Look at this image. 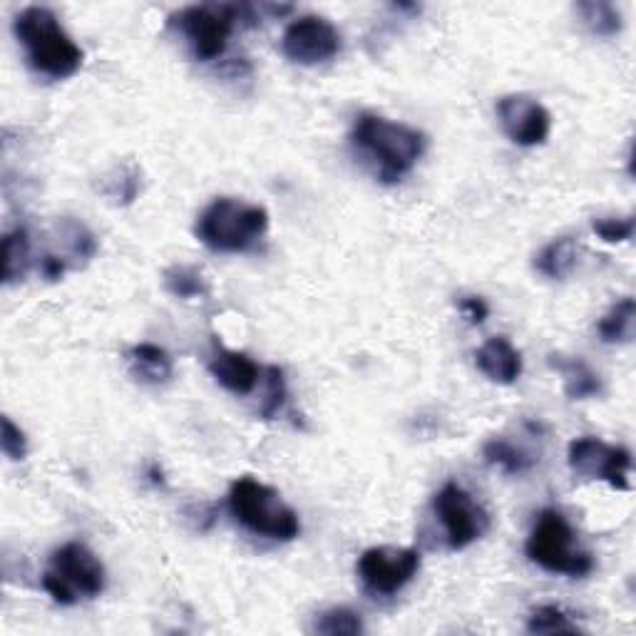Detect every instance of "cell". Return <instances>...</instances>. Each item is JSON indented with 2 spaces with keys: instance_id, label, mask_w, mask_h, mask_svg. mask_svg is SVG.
I'll use <instances>...</instances> for the list:
<instances>
[{
  "instance_id": "obj_29",
  "label": "cell",
  "mask_w": 636,
  "mask_h": 636,
  "mask_svg": "<svg viewBox=\"0 0 636 636\" xmlns=\"http://www.w3.org/2000/svg\"><path fill=\"white\" fill-rule=\"evenodd\" d=\"M458 308H460V314L468 318V324H472V326L485 324V318L490 316V308L485 304V298H480V296H462L458 301Z\"/></svg>"
},
{
  "instance_id": "obj_24",
  "label": "cell",
  "mask_w": 636,
  "mask_h": 636,
  "mask_svg": "<svg viewBox=\"0 0 636 636\" xmlns=\"http://www.w3.org/2000/svg\"><path fill=\"white\" fill-rule=\"evenodd\" d=\"M314 629L329 636H355L363 632V619L349 606H333V610L318 614Z\"/></svg>"
},
{
  "instance_id": "obj_11",
  "label": "cell",
  "mask_w": 636,
  "mask_h": 636,
  "mask_svg": "<svg viewBox=\"0 0 636 636\" xmlns=\"http://www.w3.org/2000/svg\"><path fill=\"white\" fill-rule=\"evenodd\" d=\"M567 462L584 478H600L612 490L626 493L629 490V472H632V452L622 446H610L600 438L584 436L572 440Z\"/></svg>"
},
{
  "instance_id": "obj_18",
  "label": "cell",
  "mask_w": 636,
  "mask_h": 636,
  "mask_svg": "<svg viewBox=\"0 0 636 636\" xmlns=\"http://www.w3.org/2000/svg\"><path fill=\"white\" fill-rule=\"evenodd\" d=\"M483 458L490 465H497L507 475H525L535 468V456L525 448L515 446L513 440L505 438H490L483 446Z\"/></svg>"
},
{
  "instance_id": "obj_30",
  "label": "cell",
  "mask_w": 636,
  "mask_h": 636,
  "mask_svg": "<svg viewBox=\"0 0 636 636\" xmlns=\"http://www.w3.org/2000/svg\"><path fill=\"white\" fill-rule=\"evenodd\" d=\"M41 272L45 278H51V282H57V278H63V274L67 272V259H63L61 254H45L41 262Z\"/></svg>"
},
{
  "instance_id": "obj_12",
  "label": "cell",
  "mask_w": 636,
  "mask_h": 636,
  "mask_svg": "<svg viewBox=\"0 0 636 636\" xmlns=\"http://www.w3.org/2000/svg\"><path fill=\"white\" fill-rule=\"evenodd\" d=\"M497 118L503 132L519 147L545 144L552 130V114L529 95H505L497 100Z\"/></svg>"
},
{
  "instance_id": "obj_3",
  "label": "cell",
  "mask_w": 636,
  "mask_h": 636,
  "mask_svg": "<svg viewBox=\"0 0 636 636\" xmlns=\"http://www.w3.org/2000/svg\"><path fill=\"white\" fill-rule=\"evenodd\" d=\"M195 231L211 252L242 254L262 242L268 231V211L242 199L219 197L201 211Z\"/></svg>"
},
{
  "instance_id": "obj_15",
  "label": "cell",
  "mask_w": 636,
  "mask_h": 636,
  "mask_svg": "<svg viewBox=\"0 0 636 636\" xmlns=\"http://www.w3.org/2000/svg\"><path fill=\"white\" fill-rule=\"evenodd\" d=\"M128 363L134 379L147 385H165L175 375L169 353L162 346L138 343L128 351Z\"/></svg>"
},
{
  "instance_id": "obj_17",
  "label": "cell",
  "mask_w": 636,
  "mask_h": 636,
  "mask_svg": "<svg viewBox=\"0 0 636 636\" xmlns=\"http://www.w3.org/2000/svg\"><path fill=\"white\" fill-rule=\"evenodd\" d=\"M577 259H580V246H577L572 237H562L549 242L542 252L535 256V268L547 278L562 282V278L574 272Z\"/></svg>"
},
{
  "instance_id": "obj_20",
  "label": "cell",
  "mask_w": 636,
  "mask_h": 636,
  "mask_svg": "<svg viewBox=\"0 0 636 636\" xmlns=\"http://www.w3.org/2000/svg\"><path fill=\"white\" fill-rule=\"evenodd\" d=\"M28 266H31V237L23 227H18L3 237V282H23Z\"/></svg>"
},
{
  "instance_id": "obj_25",
  "label": "cell",
  "mask_w": 636,
  "mask_h": 636,
  "mask_svg": "<svg viewBox=\"0 0 636 636\" xmlns=\"http://www.w3.org/2000/svg\"><path fill=\"white\" fill-rule=\"evenodd\" d=\"M61 237L65 239L67 249L75 259H92L98 252V242H95L92 231L83 224V221L65 219L61 224Z\"/></svg>"
},
{
  "instance_id": "obj_4",
  "label": "cell",
  "mask_w": 636,
  "mask_h": 636,
  "mask_svg": "<svg viewBox=\"0 0 636 636\" xmlns=\"http://www.w3.org/2000/svg\"><path fill=\"white\" fill-rule=\"evenodd\" d=\"M229 509L237 523L256 537L274 542H292L301 533V523L292 505L274 487L264 485L256 478H239L229 487Z\"/></svg>"
},
{
  "instance_id": "obj_9",
  "label": "cell",
  "mask_w": 636,
  "mask_h": 636,
  "mask_svg": "<svg viewBox=\"0 0 636 636\" xmlns=\"http://www.w3.org/2000/svg\"><path fill=\"white\" fill-rule=\"evenodd\" d=\"M361 582L373 594H398L420 570V555L410 547H371L359 557Z\"/></svg>"
},
{
  "instance_id": "obj_1",
  "label": "cell",
  "mask_w": 636,
  "mask_h": 636,
  "mask_svg": "<svg viewBox=\"0 0 636 636\" xmlns=\"http://www.w3.org/2000/svg\"><path fill=\"white\" fill-rule=\"evenodd\" d=\"M351 142L375 167L383 185L401 182L426 152V134L420 130L375 112H363L355 118Z\"/></svg>"
},
{
  "instance_id": "obj_10",
  "label": "cell",
  "mask_w": 636,
  "mask_h": 636,
  "mask_svg": "<svg viewBox=\"0 0 636 636\" xmlns=\"http://www.w3.org/2000/svg\"><path fill=\"white\" fill-rule=\"evenodd\" d=\"M343 37L331 21L321 15H301L282 35V53L296 65H324L341 53Z\"/></svg>"
},
{
  "instance_id": "obj_13",
  "label": "cell",
  "mask_w": 636,
  "mask_h": 636,
  "mask_svg": "<svg viewBox=\"0 0 636 636\" xmlns=\"http://www.w3.org/2000/svg\"><path fill=\"white\" fill-rule=\"evenodd\" d=\"M209 373L215 375L221 388L234 395H249L262 379V369L246 353L231 351L219 341H211Z\"/></svg>"
},
{
  "instance_id": "obj_7",
  "label": "cell",
  "mask_w": 636,
  "mask_h": 636,
  "mask_svg": "<svg viewBox=\"0 0 636 636\" xmlns=\"http://www.w3.org/2000/svg\"><path fill=\"white\" fill-rule=\"evenodd\" d=\"M43 590L63 606L92 600L105 590V564L88 545L67 542L51 555V567L43 574Z\"/></svg>"
},
{
  "instance_id": "obj_6",
  "label": "cell",
  "mask_w": 636,
  "mask_h": 636,
  "mask_svg": "<svg viewBox=\"0 0 636 636\" xmlns=\"http://www.w3.org/2000/svg\"><path fill=\"white\" fill-rule=\"evenodd\" d=\"M525 552L537 567L552 574L586 577L594 570V557L577 547L572 525L557 509L539 513L533 533L527 537Z\"/></svg>"
},
{
  "instance_id": "obj_19",
  "label": "cell",
  "mask_w": 636,
  "mask_h": 636,
  "mask_svg": "<svg viewBox=\"0 0 636 636\" xmlns=\"http://www.w3.org/2000/svg\"><path fill=\"white\" fill-rule=\"evenodd\" d=\"M634 321H636V304L632 296H624L622 301H616L610 311L596 326L600 339L604 343H629L634 339Z\"/></svg>"
},
{
  "instance_id": "obj_21",
  "label": "cell",
  "mask_w": 636,
  "mask_h": 636,
  "mask_svg": "<svg viewBox=\"0 0 636 636\" xmlns=\"http://www.w3.org/2000/svg\"><path fill=\"white\" fill-rule=\"evenodd\" d=\"M577 13H580L582 23L590 28L594 35L612 37L622 31V13L614 3H606V0H586V3L577 6Z\"/></svg>"
},
{
  "instance_id": "obj_28",
  "label": "cell",
  "mask_w": 636,
  "mask_h": 636,
  "mask_svg": "<svg viewBox=\"0 0 636 636\" xmlns=\"http://www.w3.org/2000/svg\"><path fill=\"white\" fill-rule=\"evenodd\" d=\"M0 448H3L6 458L11 460H25L28 456V438L25 432L15 426L11 418H3V432H0Z\"/></svg>"
},
{
  "instance_id": "obj_8",
  "label": "cell",
  "mask_w": 636,
  "mask_h": 636,
  "mask_svg": "<svg viewBox=\"0 0 636 636\" xmlns=\"http://www.w3.org/2000/svg\"><path fill=\"white\" fill-rule=\"evenodd\" d=\"M432 509L446 529V539L450 549H465L487 533L490 515L485 507L472 497L465 487L458 483H446L436 497H432Z\"/></svg>"
},
{
  "instance_id": "obj_27",
  "label": "cell",
  "mask_w": 636,
  "mask_h": 636,
  "mask_svg": "<svg viewBox=\"0 0 636 636\" xmlns=\"http://www.w3.org/2000/svg\"><path fill=\"white\" fill-rule=\"evenodd\" d=\"M592 229L606 244H624L634 237V217H596Z\"/></svg>"
},
{
  "instance_id": "obj_23",
  "label": "cell",
  "mask_w": 636,
  "mask_h": 636,
  "mask_svg": "<svg viewBox=\"0 0 636 636\" xmlns=\"http://www.w3.org/2000/svg\"><path fill=\"white\" fill-rule=\"evenodd\" d=\"M529 634H577L582 632V626L572 619V614H567L562 606L545 604L529 614L527 619Z\"/></svg>"
},
{
  "instance_id": "obj_16",
  "label": "cell",
  "mask_w": 636,
  "mask_h": 636,
  "mask_svg": "<svg viewBox=\"0 0 636 636\" xmlns=\"http://www.w3.org/2000/svg\"><path fill=\"white\" fill-rule=\"evenodd\" d=\"M549 363H552V369H557V371L562 373L567 398L586 401V398H594V395L602 393L600 375H596L582 359L552 355V359H549Z\"/></svg>"
},
{
  "instance_id": "obj_2",
  "label": "cell",
  "mask_w": 636,
  "mask_h": 636,
  "mask_svg": "<svg viewBox=\"0 0 636 636\" xmlns=\"http://www.w3.org/2000/svg\"><path fill=\"white\" fill-rule=\"evenodd\" d=\"M13 33L23 45L25 61L37 75L65 80L83 67L85 53L80 51L51 8H23L13 21Z\"/></svg>"
},
{
  "instance_id": "obj_14",
  "label": "cell",
  "mask_w": 636,
  "mask_h": 636,
  "mask_svg": "<svg viewBox=\"0 0 636 636\" xmlns=\"http://www.w3.org/2000/svg\"><path fill=\"white\" fill-rule=\"evenodd\" d=\"M475 363L485 379L500 385H513L523 375V353L505 336H497V339H490L480 346Z\"/></svg>"
},
{
  "instance_id": "obj_26",
  "label": "cell",
  "mask_w": 636,
  "mask_h": 636,
  "mask_svg": "<svg viewBox=\"0 0 636 636\" xmlns=\"http://www.w3.org/2000/svg\"><path fill=\"white\" fill-rule=\"evenodd\" d=\"M264 373H266V391H264V401H262V418L268 420L284 408L288 391H286L284 371L278 369V365H268Z\"/></svg>"
},
{
  "instance_id": "obj_22",
  "label": "cell",
  "mask_w": 636,
  "mask_h": 636,
  "mask_svg": "<svg viewBox=\"0 0 636 636\" xmlns=\"http://www.w3.org/2000/svg\"><path fill=\"white\" fill-rule=\"evenodd\" d=\"M165 288L175 298H201L209 294V282L197 266L175 264L165 272Z\"/></svg>"
},
{
  "instance_id": "obj_5",
  "label": "cell",
  "mask_w": 636,
  "mask_h": 636,
  "mask_svg": "<svg viewBox=\"0 0 636 636\" xmlns=\"http://www.w3.org/2000/svg\"><path fill=\"white\" fill-rule=\"evenodd\" d=\"M169 21L187 41L191 55L201 63H209L224 55L229 37L237 31V25H256L259 18L252 6L209 3L182 8Z\"/></svg>"
}]
</instances>
